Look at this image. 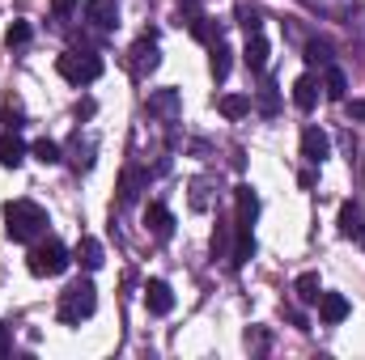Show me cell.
Wrapping results in <instances>:
<instances>
[{
  "label": "cell",
  "instance_id": "1",
  "mask_svg": "<svg viewBox=\"0 0 365 360\" xmlns=\"http://www.w3.org/2000/svg\"><path fill=\"white\" fill-rule=\"evenodd\" d=\"M47 229V212L34 199H9L4 203V233L13 242H34Z\"/></svg>",
  "mask_w": 365,
  "mask_h": 360
},
{
  "label": "cell",
  "instance_id": "2",
  "mask_svg": "<svg viewBox=\"0 0 365 360\" xmlns=\"http://www.w3.org/2000/svg\"><path fill=\"white\" fill-rule=\"evenodd\" d=\"M98 309V288L93 280H73L64 292H60V322L64 327H81L86 318H93Z\"/></svg>",
  "mask_w": 365,
  "mask_h": 360
},
{
  "label": "cell",
  "instance_id": "3",
  "mask_svg": "<svg viewBox=\"0 0 365 360\" xmlns=\"http://www.w3.org/2000/svg\"><path fill=\"white\" fill-rule=\"evenodd\" d=\"M56 73L68 81V85H93L98 77H102V55H93V51H64L60 60H56Z\"/></svg>",
  "mask_w": 365,
  "mask_h": 360
},
{
  "label": "cell",
  "instance_id": "4",
  "mask_svg": "<svg viewBox=\"0 0 365 360\" xmlns=\"http://www.w3.org/2000/svg\"><path fill=\"white\" fill-rule=\"evenodd\" d=\"M68 263H73V259H68L64 242H56V238H47V242H38V246L30 250V275H38V280L68 271Z\"/></svg>",
  "mask_w": 365,
  "mask_h": 360
},
{
  "label": "cell",
  "instance_id": "5",
  "mask_svg": "<svg viewBox=\"0 0 365 360\" xmlns=\"http://www.w3.org/2000/svg\"><path fill=\"white\" fill-rule=\"evenodd\" d=\"M128 55H132V73H136V77H149V73L162 64V55H158V30H145Z\"/></svg>",
  "mask_w": 365,
  "mask_h": 360
},
{
  "label": "cell",
  "instance_id": "6",
  "mask_svg": "<svg viewBox=\"0 0 365 360\" xmlns=\"http://www.w3.org/2000/svg\"><path fill=\"white\" fill-rule=\"evenodd\" d=\"M145 110L153 115V119H175L182 110V93L179 90H149V97H145Z\"/></svg>",
  "mask_w": 365,
  "mask_h": 360
},
{
  "label": "cell",
  "instance_id": "7",
  "mask_svg": "<svg viewBox=\"0 0 365 360\" xmlns=\"http://www.w3.org/2000/svg\"><path fill=\"white\" fill-rule=\"evenodd\" d=\"M302 157L314 162V166H323V162L331 157V136H327L323 127H306V132H302Z\"/></svg>",
  "mask_w": 365,
  "mask_h": 360
},
{
  "label": "cell",
  "instance_id": "8",
  "mask_svg": "<svg viewBox=\"0 0 365 360\" xmlns=\"http://www.w3.org/2000/svg\"><path fill=\"white\" fill-rule=\"evenodd\" d=\"M81 17L90 21L93 30H115V26H119V4H115V0H86Z\"/></svg>",
  "mask_w": 365,
  "mask_h": 360
},
{
  "label": "cell",
  "instance_id": "9",
  "mask_svg": "<svg viewBox=\"0 0 365 360\" xmlns=\"http://www.w3.org/2000/svg\"><path fill=\"white\" fill-rule=\"evenodd\" d=\"M145 305H149V314L166 318V314L175 309V292H170V284H166V280H149V284H145Z\"/></svg>",
  "mask_w": 365,
  "mask_h": 360
},
{
  "label": "cell",
  "instance_id": "10",
  "mask_svg": "<svg viewBox=\"0 0 365 360\" xmlns=\"http://www.w3.org/2000/svg\"><path fill=\"white\" fill-rule=\"evenodd\" d=\"M314 305H319V318H323L327 327L344 322V318H349V309H353L344 292H319V301H314Z\"/></svg>",
  "mask_w": 365,
  "mask_h": 360
},
{
  "label": "cell",
  "instance_id": "11",
  "mask_svg": "<svg viewBox=\"0 0 365 360\" xmlns=\"http://www.w3.org/2000/svg\"><path fill=\"white\" fill-rule=\"evenodd\" d=\"M145 225H149V233H153L158 242H170V233H175V216H170L166 203H149V208H145Z\"/></svg>",
  "mask_w": 365,
  "mask_h": 360
},
{
  "label": "cell",
  "instance_id": "12",
  "mask_svg": "<svg viewBox=\"0 0 365 360\" xmlns=\"http://www.w3.org/2000/svg\"><path fill=\"white\" fill-rule=\"evenodd\" d=\"M234 199H238V229H251L255 225V216H259V195H255V186H238L234 191Z\"/></svg>",
  "mask_w": 365,
  "mask_h": 360
},
{
  "label": "cell",
  "instance_id": "13",
  "mask_svg": "<svg viewBox=\"0 0 365 360\" xmlns=\"http://www.w3.org/2000/svg\"><path fill=\"white\" fill-rule=\"evenodd\" d=\"M319 90H323V85H319L314 73L297 77V81H293V106H297V110H314V106H319Z\"/></svg>",
  "mask_w": 365,
  "mask_h": 360
},
{
  "label": "cell",
  "instance_id": "14",
  "mask_svg": "<svg viewBox=\"0 0 365 360\" xmlns=\"http://www.w3.org/2000/svg\"><path fill=\"white\" fill-rule=\"evenodd\" d=\"M26 153H30V149H26V140H21L17 132H4V136H0V166H4V170H17V166L26 162Z\"/></svg>",
  "mask_w": 365,
  "mask_h": 360
},
{
  "label": "cell",
  "instance_id": "15",
  "mask_svg": "<svg viewBox=\"0 0 365 360\" xmlns=\"http://www.w3.org/2000/svg\"><path fill=\"white\" fill-rule=\"evenodd\" d=\"M242 60H247L251 73H264V68H268V38H264V34H247V51H242Z\"/></svg>",
  "mask_w": 365,
  "mask_h": 360
},
{
  "label": "cell",
  "instance_id": "16",
  "mask_svg": "<svg viewBox=\"0 0 365 360\" xmlns=\"http://www.w3.org/2000/svg\"><path fill=\"white\" fill-rule=\"evenodd\" d=\"M293 292H297V301H302V305H314V301H319V292H323L319 271H302V275L293 280Z\"/></svg>",
  "mask_w": 365,
  "mask_h": 360
},
{
  "label": "cell",
  "instance_id": "17",
  "mask_svg": "<svg viewBox=\"0 0 365 360\" xmlns=\"http://www.w3.org/2000/svg\"><path fill=\"white\" fill-rule=\"evenodd\" d=\"M77 263H81L86 271H98L102 263H106V255H102V242H98V238H81V242H77Z\"/></svg>",
  "mask_w": 365,
  "mask_h": 360
},
{
  "label": "cell",
  "instance_id": "18",
  "mask_svg": "<svg viewBox=\"0 0 365 360\" xmlns=\"http://www.w3.org/2000/svg\"><path fill=\"white\" fill-rule=\"evenodd\" d=\"M208 68H212V77H217V81H225V77H230V68H234V51H230L225 43H212V60H208Z\"/></svg>",
  "mask_w": 365,
  "mask_h": 360
},
{
  "label": "cell",
  "instance_id": "19",
  "mask_svg": "<svg viewBox=\"0 0 365 360\" xmlns=\"http://www.w3.org/2000/svg\"><path fill=\"white\" fill-rule=\"evenodd\" d=\"M361 208L357 203H340V233L344 238H361Z\"/></svg>",
  "mask_w": 365,
  "mask_h": 360
},
{
  "label": "cell",
  "instance_id": "20",
  "mask_svg": "<svg viewBox=\"0 0 365 360\" xmlns=\"http://www.w3.org/2000/svg\"><path fill=\"white\" fill-rule=\"evenodd\" d=\"M187 26H191V34H195L200 43H221V26H217L212 17H200V13H195Z\"/></svg>",
  "mask_w": 365,
  "mask_h": 360
},
{
  "label": "cell",
  "instance_id": "21",
  "mask_svg": "<svg viewBox=\"0 0 365 360\" xmlns=\"http://www.w3.org/2000/svg\"><path fill=\"white\" fill-rule=\"evenodd\" d=\"M323 93H327L331 102H344V93H349V81H344V73H340L336 64H327V77H323Z\"/></svg>",
  "mask_w": 365,
  "mask_h": 360
},
{
  "label": "cell",
  "instance_id": "22",
  "mask_svg": "<svg viewBox=\"0 0 365 360\" xmlns=\"http://www.w3.org/2000/svg\"><path fill=\"white\" fill-rule=\"evenodd\" d=\"M221 115H225V119L251 115V97H247V93H225V97H221Z\"/></svg>",
  "mask_w": 365,
  "mask_h": 360
},
{
  "label": "cell",
  "instance_id": "23",
  "mask_svg": "<svg viewBox=\"0 0 365 360\" xmlns=\"http://www.w3.org/2000/svg\"><path fill=\"white\" fill-rule=\"evenodd\" d=\"M140 182H145L140 170H123V179H119V203H132L140 195Z\"/></svg>",
  "mask_w": 365,
  "mask_h": 360
},
{
  "label": "cell",
  "instance_id": "24",
  "mask_svg": "<svg viewBox=\"0 0 365 360\" xmlns=\"http://www.w3.org/2000/svg\"><path fill=\"white\" fill-rule=\"evenodd\" d=\"M30 153H34V162H43V166H56V162H60V144H56V140H47V136H43V140H34V144H30Z\"/></svg>",
  "mask_w": 365,
  "mask_h": 360
},
{
  "label": "cell",
  "instance_id": "25",
  "mask_svg": "<svg viewBox=\"0 0 365 360\" xmlns=\"http://www.w3.org/2000/svg\"><path fill=\"white\" fill-rule=\"evenodd\" d=\"M68 153H73V157H68V162H73V166H77V170H90V166H93V140H86V144H81V136H77V140H73V149H68Z\"/></svg>",
  "mask_w": 365,
  "mask_h": 360
},
{
  "label": "cell",
  "instance_id": "26",
  "mask_svg": "<svg viewBox=\"0 0 365 360\" xmlns=\"http://www.w3.org/2000/svg\"><path fill=\"white\" fill-rule=\"evenodd\" d=\"M30 34H34V30H30V21H13V26L4 30V47H26V43H30Z\"/></svg>",
  "mask_w": 365,
  "mask_h": 360
},
{
  "label": "cell",
  "instance_id": "27",
  "mask_svg": "<svg viewBox=\"0 0 365 360\" xmlns=\"http://www.w3.org/2000/svg\"><path fill=\"white\" fill-rule=\"evenodd\" d=\"M306 64H323V68H327V64H331V47H327V43H319V38H314V43H306Z\"/></svg>",
  "mask_w": 365,
  "mask_h": 360
},
{
  "label": "cell",
  "instance_id": "28",
  "mask_svg": "<svg viewBox=\"0 0 365 360\" xmlns=\"http://www.w3.org/2000/svg\"><path fill=\"white\" fill-rule=\"evenodd\" d=\"M255 106H259L264 115H276V110H280V93H276V85H264L259 97H255Z\"/></svg>",
  "mask_w": 365,
  "mask_h": 360
},
{
  "label": "cell",
  "instance_id": "29",
  "mask_svg": "<svg viewBox=\"0 0 365 360\" xmlns=\"http://www.w3.org/2000/svg\"><path fill=\"white\" fill-rule=\"evenodd\" d=\"M225 250H230V229L217 225V233H212V259H225Z\"/></svg>",
  "mask_w": 365,
  "mask_h": 360
},
{
  "label": "cell",
  "instance_id": "30",
  "mask_svg": "<svg viewBox=\"0 0 365 360\" xmlns=\"http://www.w3.org/2000/svg\"><path fill=\"white\" fill-rule=\"evenodd\" d=\"M0 119H4V127H9V132H17V127H21V106H13V102H4V110H0Z\"/></svg>",
  "mask_w": 365,
  "mask_h": 360
},
{
  "label": "cell",
  "instance_id": "31",
  "mask_svg": "<svg viewBox=\"0 0 365 360\" xmlns=\"http://www.w3.org/2000/svg\"><path fill=\"white\" fill-rule=\"evenodd\" d=\"M349 115H353V119H365V97H353V102H349Z\"/></svg>",
  "mask_w": 365,
  "mask_h": 360
},
{
  "label": "cell",
  "instance_id": "32",
  "mask_svg": "<svg viewBox=\"0 0 365 360\" xmlns=\"http://www.w3.org/2000/svg\"><path fill=\"white\" fill-rule=\"evenodd\" d=\"M51 9L64 17V13H73V9H77V0H51Z\"/></svg>",
  "mask_w": 365,
  "mask_h": 360
},
{
  "label": "cell",
  "instance_id": "33",
  "mask_svg": "<svg viewBox=\"0 0 365 360\" xmlns=\"http://www.w3.org/2000/svg\"><path fill=\"white\" fill-rule=\"evenodd\" d=\"M93 115V97H86V102H77V119H90Z\"/></svg>",
  "mask_w": 365,
  "mask_h": 360
},
{
  "label": "cell",
  "instance_id": "34",
  "mask_svg": "<svg viewBox=\"0 0 365 360\" xmlns=\"http://www.w3.org/2000/svg\"><path fill=\"white\" fill-rule=\"evenodd\" d=\"M9 352V327H0V356Z\"/></svg>",
  "mask_w": 365,
  "mask_h": 360
},
{
  "label": "cell",
  "instance_id": "35",
  "mask_svg": "<svg viewBox=\"0 0 365 360\" xmlns=\"http://www.w3.org/2000/svg\"><path fill=\"white\" fill-rule=\"evenodd\" d=\"M357 242H361V246H365V229H361V238H357Z\"/></svg>",
  "mask_w": 365,
  "mask_h": 360
}]
</instances>
